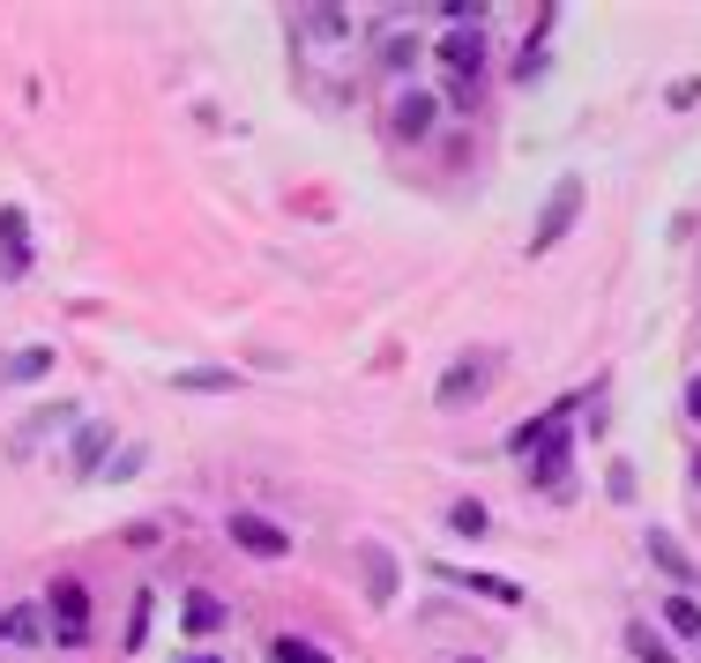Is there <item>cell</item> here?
<instances>
[{"label": "cell", "instance_id": "1", "mask_svg": "<svg viewBox=\"0 0 701 663\" xmlns=\"http://www.w3.org/2000/svg\"><path fill=\"white\" fill-rule=\"evenodd\" d=\"M493 373H501V350H463V358L441 373L433 403H441V410H463V403H477V395L493 388Z\"/></svg>", "mask_w": 701, "mask_h": 663}, {"label": "cell", "instance_id": "2", "mask_svg": "<svg viewBox=\"0 0 701 663\" xmlns=\"http://www.w3.org/2000/svg\"><path fill=\"white\" fill-rule=\"evenodd\" d=\"M46 612H52V634H60V649H82V641H90V590H82V574H52Z\"/></svg>", "mask_w": 701, "mask_h": 663}, {"label": "cell", "instance_id": "3", "mask_svg": "<svg viewBox=\"0 0 701 663\" xmlns=\"http://www.w3.org/2000/svg\"><path fill=\"white\" fill-rule=\"evenodd\" d=\"M575 217H582V179H560V187L545 195V209H537V224H530V261L567 239V231H575Z\"/></svg>", "mask_w": 701, "mask_h": 663}, {"label": "cell", "instance_id": "4", "mask_svg": "<svg viewBox=\"0 0 701 663\" xmlns=\"http://www.w3.org/2000/svg\"><path fill=\"white\" fill-rule=\"evenodd\" d=\"M225 537L239 544V552H254V560H292V530L269 515H254V507H231L225 515Z\"/></svg>", "mask_w": 701, "mask_h": 663}, {"label": "cell", "instance_id": "5", "mask_svg": "<svg viewBox=\"0 0 701 663\" xmlns=\"http://www.w3.org/2000/svg\"><path fill=\"white\" fill-rule=\"evenodd\" d=\"M530 492H545V499H567V463H575V433L560 425L545 447H530Z\"/></svg>", "mask_w": 701, "mask_h": 663}, {"label": "cell", "instance_id": "6", "mask_svg": "<svg viewBox=\"0 0 701 663\" xmlns=\"http://www.w3.org/2000/svg\"><path fill=\"white\" fill-rule=\"evenodd\" d=\"M433 120H441V98H433V90H403V98L388 105V135H403V142H426Z\"/></svg>", "mask_w": 701, "mask_h": 663}, {"label": "cell", "instance_id": "7", "mask_svg": "<svg viewBox=\"0 0 701 663\" xmlns=\"http://www.w3.org/2000/svg\"><path fill=\"white\" fill-rule=\"evenodd\" d=\"M358 574H366V604L388 612L396 604V552L388 544H358Z\"/></svg>", "mask_w": 701, "mask_h": 663}, {"label": "cell", "instance_id": "8", "mask_svg": "<svg viewBox=\"0 0 701 663\" xmlns=\"http://www.w3.org/2000/svg\"><path fill=\"white\" fill-rule=\"evenodd\" d=\"M23 269H30V224H23V209L8 201V209H0V284H16Z\"/></svg>", "mask_w": 701, "mask_h": 663}, {"label": "cell", "instance_id": "9", "mask_svg": "<svg viewBox=\"0 0 701 663\" xmlns=\"http://www.w3.org/2000/svg\"><path fill=\"white\" fill-rule=\"evenodd\" d=\"M105 455H112V425H105V418H82L76 425V447H68V469H76V477H98Z\"/></svg>", "mask_w": 701, "mask_h": 663}, {"label": "cell", "instance_id": "10", "mask_svg": "<svg viewBox=\"0 0 701 663\" xmlns=\"http://www.w3.org/2000/svg\"><path fill=\"white\" fill-rule=\"evenodd\" d=\"M225 596H217V590H187V596H179V626H187V634H201V641H209V634H225Z\"/></svg>", "mask_w": 701, "mask_h": 663}, {"label": "cell", "instance_id": "11", "mask_svg": "<svg viewBox=\"0 0 701 663\" xmlns=\"http://www.w3.org/2000/svg\"><path fill=\"white\" fill-rule=\"evenodd\" d=\"M76 418H82L76 403H46V410H30V418H23V433H16V455H30L38 441H52L60 425H76Z\"/></svg>", "mask_w": 701, "mask_h": 663}, {"label": "cell", "instance_id": "12", "mask_svg": "<svg viewBox=\"0 0 701 663\" xmlns=\"http://www.w3.org/2000/svg\"><path fill=\"white\" fill-rule=\"evenodd\" d=\"M441 582H455V590H471V596H493V604H523V582H501V574H471V566H441Z\"/></svg>", "mask_w": 701, "mask_h": 663}, {"label": "cell", "instance_id": "13", "mask_svg": "<svg viewBox=\"0 0 701 663\" xmlns=\"http://www.w3.org/2000/svg\"><path fill=\"white\" fill-rule=\"evenodd\" d=\"M650 560L664 566V574H672V590H694V560L679 552V537H672V530H650Z\"/></svg>", "mask_w": 701, "mask_h": 663}, {"label": "cell", "instance_id": "14", "mask_svg": "<svg viewBox=\"0 0 701 663\" xmlns=\"http://www.w3.org/2000/svg\"><path fill=\"white\" fill-rule=\"evenodd\" d=\"M172 388H179V395H239V373H225V366H187V373H172Z\"/></svg>", "mask_w": 701, "mask_h": 663}, {"label": "cell", "instance_id": "15", "mask_svg": "<svg viewBox=\"0 0 701 663\" xmlns=\"http://www.w3.org/2000/svg\"><path fill=\"white\" fill-rule=\"evenodd\" d=\"M269 663H336V656L306 634H269Z\"/></svg>", "mask_w": 701, "mask_h": 663}, {"label": "cell", "instance_id": "16", "mask_svg": "<svg viewBox=\"0 0 701 663\" xmlns=\"http://www.w3.org/2000/svg\"><path fill=\"white\" fill-rule=\"evenodd\" d=\"M299 23H306V38H322V46H336V38H350V16L344 8H299Z\"/></svg>", "mask_w": 701, "mask_h": 663}, {"label": "cell", "instance_id": "17", "mask_svg": "<svg viewBox=\"0 0 701 663\" xmlns=\"http://www.w3.org/2000/svg\"><path fill=\"white\" fill-rule=\"evenodd\" d=\"M656 612H664V626H672V634H694V641H701V604H694V590H672Z\"/></svg>", "mask_w": 701, "mask_h": 663}, {"label": "cell", "instance_id": "18", "mask_svg": "<svg viewBox=\"0 0 701 663\" xmlns=\"http://www.w3.org/2000/svg\"><path fill=\"white\" fill-rule=\"evenodd\" d=\"M411 60H418V38H411V30H388V38H381V68L411 75Z\"/></svg>", "mask_w": 701, "mask_h": 663}, {"label": "cell", "instance_id": "19", "mask_svg": "<svg viewBox=\"0 0 701 663\" xmlns=\"http://www.w3.org/2000/svg\"><path fill=\"white\" fill-rule=\"evenodd\" d=\"M448 530H455V537H485V530H493L485 499H455V507H448Z\"/></svg>", "mask_w": 701, "mask_h": 663}, {"label": "cell", "instance_id": "20", "mask_svg": "<svg viewBox=\"0 0 701 663\" xmlns=\"http://www.w3.org/2000/svg\"><path fill=\"white\" fill-rule=\"evenodd\" d=\"M46 373H52V344H30L8 358V380H46Z\"/></svg>", "mask_w": 701, "mask_h": 663}, {"label": "cell", "instance_id": "21", "mask_svg": "<svg viewBox=\"0 0 701 663\" xmlns=\"http://www.w3.org/2000/svg\"><path fill=\"white\" fill-rule=\"evenodd\" d=\"M626 649H634V656H642V663H679L672 649H664V634H650V626H642V619H634V626H626Z\"/></svg>", "mask_w": 701, "mask_h": 663}, {"label": "cell", "instance_id": "22", "mask_svg": "<svg viewBox=\"0 0 701 663\" xmlns=\"http://www.w3.org/2000/svg\"><path fill=\"white\" fill-rule=\"evenodd\" d=\"M142 463H150V447H120V455L105 463V477H112V485H127V477H142Z\"/></svg>", "mask_w": 701, "mask_h": 663}, {"label": "cell", "instance_id": "23", "mask_svg": "<svg viewBox=\"0 0 701 663\" xmlns=\"http://www.w3.org/2000/svg\"><path fill=\"white\" fill-rule=\"evenodd\" d=\"M150 604H157L150 590L135 596V612H127V649H142V634H150Z\"/></svg>", "mask_w": 701, "mask_h": 663}, {"label": "cell", "instance_id": "24", "mask_svg": "<svg viewBox=\"0 0 701 663\" xmlns=\"http://www.w3.org/2000/svg\"><path fill=\"white\" fill-rule=\"evenodd\" d=\"M8 634H16V641H46V619L23 604V612H8Z\"/></svg>", "mask_w": 701, "mask_h": 663}, {"label": "cell", "instance_id": "25", "mask_svg": "<svg viewBox=\"0 0 701 663\" xmlns=\"http://www.w3.org/2000/svg\"><path fill=\"white\" fill-rule=\"evenodd\" d=\"M604 492H612V499H634V463H612V469H604Z\"/></svg>", "mask_w": 701, "mask_h": 663}, {"label": "cell", "instance_id": "26", "mask_svg": "<svg viewBox=\"0 0 701 663\" xmlns=\"http://www.w3.org/2000/svg\"><path fill=\"white\" fill-rule=\"evenodd\" d=\"M664 98H672L679 112H687V105H701V82H694V75H687V82H672V90H664Z\"/></svg>", "mask_w": 701, "mask_h": 663}, {"label": "cell", "instance_id": "27", "mask_svg": "<svg viewBox=\"0 0 701 663\" xmlns=\"http://www.w3.org/2000/svg\"><path fill=\"white\" fill-rule=\"evenodd\" d=\"M679 410H687V425H701V373L687 380V395H679Z\"/></svg>", "mask_w": 701, "mask_h": 663}, {"label": "cell", "instance_id": "28", "mask_svg": "<svg viewBox=\"0 0 701 663\" xmlns=\"http://www.w3.org/2000/svg\"><path fill=\"white\" fill-rule=\"evenodd\" d=\"M179 663H217V656H179Z\"/></svg>", "mask_w": 701, "mask_h": 663}, {"label": "cell", "instance_id": "29", "mask_svg": "<svg viewBox=\"0 0 701 663\" xmlns=\"http://www.w3.org/2000/svg\"><path fill=\"white\" fill-rule=\"evenodd\" d=\"M0 634H8V604H0Z\"/></svg>", "mask_w": 701, "mask_h": 663}, {"label": "cell", "instance_id": "30", "mask_svg": "<svg viewBox=\"0 0 701 663\" xmlns=\"http://www.w3.org/2000/svg\"><path fill=\"white\" fill-rule=\"evenodd\" d=\"M694 485H701V455H694Z\"/></svg>", "mask_w": 701, "mask_h": 663}, {"label": "cell", "instance_id": "31", "mask_svg": "<svg viewBox=\"0 0 701 663\" xmlns=\"http://www.w3.org/2000/svg\"><path fill=\"white\" fill-rule=\"evenodd\" d=\"M455 663H485V656H455Z\"/></svg>", "mask_w": 701, "mask_h": 663}, {"label": "cell", "instance_id": "32", "mask_svg": "<svg viewBox=\"0 0 701 663\" xmlns=\"http://www.w3.org/2000/svg\"><path fill=\"white\" fill-rule=\"evenodd\" d=\"M0 380H8V358H0Z\"/></svg>", "mask_w": 701, "mask_h": 663}]
</instances>
